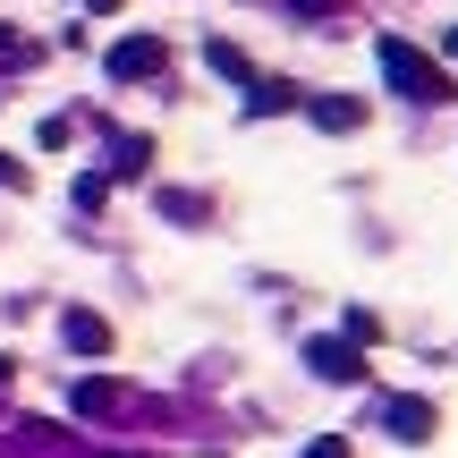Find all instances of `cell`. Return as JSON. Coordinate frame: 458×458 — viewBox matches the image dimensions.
<instances>
[{
    "label": "cell",
    "mask_w": 458,
    "mask_h": 458,
    "mask_svg": "<svg viewBox=\"0 0 458 458\" xmlns=\"http://www.w3.org/2000/svg\"><path fill=\"white\" fill-rule=\"evenodd\" d=\"M9 374H17V365H9V357H0V391H9Z\"/></svg>",
    "instance_id": "16"
},
{
    "label": "cell",
    "mask_w": 458,
    "mask_h": 458,
    "mask_svg": "<svg viewBox=\"0 0 458 458\" xmlns=\"http://www.w3.org/2000/svg\"><path fill=\"white\" fill-rule=\"evenodd\" d=\"M0 187H26V162H9V153H0Z\"/></svg>",
    "instance_id": "14"
},
{
    "label": "cell",
    "mask_w": 458,
    "mask_h": 458,
    "mask_svg": "<svg viewBox=\"0 0 458 458\" xmlns=\"http://www.w3.org/2000/svg\"><path fill=\"white\" fill-rule=\"evenodd\" d=\"M289 9H297V17H323V9H340V0H289Z\"/></svg>",
    "instance_id": "15"
},
{
    "label": "cell",
    "mask_w": 458,
    "mask_h": 458,
    "mask_svg": "<svg viewBox=\"0 0 458 458\" xmlns=\"http://www.w3.org/2000/svg\"><path fill=\"white\" fill-rule=\"evenodd\" d=\"M306 119L331 128V136H348V128H365V102L357 94H306Z\"/></svg>",
    "instance_id": "6"
},
{
    "label": "cell",
    "mask_w": 458,
    "mask_h": 458,
    "mask_svg": "<svg viewBox=\"0 0 458 458\" xmlns=\"http://www.w3.org/2000/svg\"><path fill=\"white\" fill-rule=\"evenodd\" d=\"M119 399H128V391H119L111 374H85V382H68V408H77V416H111Z\"/></svg>",
    "instance_id": "8"
},
{
    "label": "cell",
    "mask_w": 458,
    "mask_h": 458,
    "mask_svg": "<svg viewBox=\"0 0 458 458\" xmlns=\"http://www.w3.org/2000/svg\"><path fill=\"white\" fill-rule=\"evenodd\" d=\"M306 458H348V442H340V433H323V442H314Z\"/></svg>",
    "instance_id": "13"
},
{
    "label": "cell",
    "mask_w": 458,
    "mask_h": 458,
    "mask_svg": "<svg viewBox=\"0 0 458 458\" xmlns=\"http://www.w3.org/2000/svg\"><path fill=\"white\" fill-rule=\"evenodd\" d=\"M60 145H77V119L51 111V119H43V153H60Z\"/></svg>",
    "instance_id": "12"
},
{
    "label": "cell",
    "mask_w": 458,
    "mask_h": 458,
    "mask_svg": "<svg viewBox=\"0 0 458 458\" xmlns=\"http://www.w3.org/2000/svg\"><path fill=\"white\" fill-rule=\"evenodd\" d=\"M433 425H442L433 399H382V433L391 442H433Z\"/></svg>",
    "instance_id": "2"
},
{
    "label": "cell",
    "mask_w": 458,
    "mask_h": 458,
    "mask_svg": "<svg viewBox=\"0 0 458 458\" xmlns=\"http://www.w3.org/2000/svg\"><path fill=\"white\" fill-rule=\"evenodd\" d=\"M442 43H450V60H458V26H450V34H442Z\"/></svg>",
    "instance_id": "17"
},
{
    "label": "cell",
    "mask_w": 458,
    "mask_h": 458,
    "mask_svg": "<svg viewBox=\"0 0 458 458\" xmlns=\"http://www.w3.org/2000/svg\"><path fill=\"white\" fill-rule=\"evenodd\" d=\"M374 60H382V85H391V94H408V102H458L450 68L433 60V51H416L408 34H382V43H374Z\"/></svg>",
    "instance_id": "1"
},
{
    "label": "cell",
    "mask_w": 458,
    "mask_h": 458,
    "mask_svg": "<svg viewBox=\"0 0 458 458\" xmlns=\"http://www.w3.org/2000/svg\"><path fill=\"white\" fill-rule=\"evenodd\" d=\"M272 111H306V94L280 85V77H255V85H246V119H272Z\"/></svg>",
    "instance_id": "7"
},
{
    "label": "cell",
    "mask_w": 458,
    "mask_h": 458,
    "mask_svg": "<svg viewBox=\"0 0 458 458\" xmlns=\"http://www.w3.org/2000/svg\"><path fill=\"white\" fill-rule=\"evenodd\" d=\"M162 221H204V196L196 187H162Z\"/></svg>",
    "instance_id": "11"
},
{
    "label": "cell",
    "mask_w": 458,
    "mask_h": 458,
    "mask_svg": "<svg viewBox=\"0 0 458 458\" xmlns=\"http://www.w3.org/2000/svg\"><path fill=\"white\" fill-rule=\"evenodd\" d=\"M204 60H213L229 85H255V68H246V51H238V43H204Z\"/></svg>",
    "instance_id": "10"
},
{
    "label": "cell",
    "mask_w": 458,
    "mask_h": 458,
    "mask_svg": "<svg viewBox=\"0 0 458 458\" xmlns=\"http://www.w3.org/2000/svg\"><path fill=\"white\" fill-rule=\"evenodd\" d=\"M111 170L119 179H145L153 170V136H111Z\"/></svg>",
    "instance_id": "9"
},
{
    "label": "cell",
    "mask_w": 458,
    "mask_h": 458,
    "mask_svg": "<svg viewBox=\"0 0 458 458\" xmlns=\"http://www.w3.org/2000/svg\"><path fill=\"white\" fill-rule=\"evenodd\" d=\"M306 365L323 382H365V348L357 340H306Z\"/></svg>",
    "instance_id": "3"
},
{
    "label": "cell",
    "mask_w": 458,
    "mask_h": 458,
    "mask_svg": "<svg viewBox=\"0 0 458 458\" xmlns=\"http://www.w3.org/2000/svg\"><path fill=\"white\" fill-rule=\"evenodd\" d=\"M60 340L77 348V357H111V323H102L94 306H68L60 314Z\"/></svg>",
    "instance_id": "5"
},
{
    "label": "cell",
    "mask_w": 458,
    "mask_h": 458,
    "mask_svg": "<svg viewBox=\"0 0 458 458\" xmlns=\"http://www.w3.org/2000/svg\"><path fill=\"white\" fill-rule=\"evenodd\" d=\"M102 68H111L119 85H128V77H153V68H162V43H153V34H128V43L102 51Z\"/></svg>",
    "instance_id": "4"
}]
</instances>
